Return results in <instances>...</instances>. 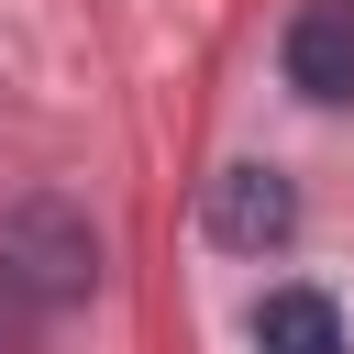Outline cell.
Here are the masks:
<instances>
[{
	"instance_id": "cell-2",
	"label": "cell",
	"mask_w": 354,
	"mask_h": 354,
	"mask_svg": "<svg viewBox=\"0 0 354 354\" xmlns=\"http://www.w3.org/2000/svg\"><path fill=\"white\" fill-rule=\"evenodd\" d=\"M288 232H299V188H288L277 166L243 155V166L210 177V243H232V254H277Z\"/></svg>"
},
{
	"instance_id": "cell-4",
	"label": "cell",
	"mask_w": 354,
	"mask_h": 354,
	"mask_svg": "<svg viewBox=\"0 0 354 354\" xmlns=\"http://www.w3.org/2000/svg\"><path fill=\"white\" fill-rule=\"evenodd\" d=\"M254 354H343V310L321 288H266L254 299Z\"/></svg>"
},
{
	"instance_id": "cell-3",
	"label": "cell",
	"mask_w": 354,
	"mask_h": 354,
	"mask_svg": "<svg viewBox=\"0 0 354 354\" xmlns=\"http://www.w3.org/2000/svg\"><path fill=\"white\" fill-rule=\"evenodd\" d=\"M277 55H288V88H299V100L343 111V100H354V0H299Z\"/></svg>"
},
{
	"instance_id": "cell-1",
	"label": "cell",
	"mask_w": 354,
	"mask_h": 354,
	"mask_svg": "<svg viewBox=\"0 0 354 354\" xmlns=\"http://www.w3.org/2000/svg\"><path fill=\"white\" fill-rule=\"evenodd\" d=\"M88 277H100V232H88L66 199H33V210L0 221V332L88 299Z\"/></svg>"
}]
</instances>
